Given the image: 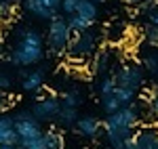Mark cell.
<instances>
[{
    "label": "cell",
    "mask_w": 158,
    "mask_h": 149,
    "mask_svg": "<svg viewBox=\"0 0 158 149\" xmlns=\"http://www.w3.org/2000/svg\"><path fill=\"white\" fill-rule=\"evenodd\" d=\"M141 65H143V69H148L150 74H156L158 72V53H146L143 55V59H141Z\"/></svg>",
    "instance_id": "cb8c5ba5"
},
{
    "label": "cell",
    "mask_w": 158,
    "mask_h": 149,
    "mask_svg": "<svg viewBox=\"0 0 158 149\" xmlns=\"http://www.w3.org/2000/svg\"><path fill=\"white\" fill-rule=\"evenodd\" d=\"M143 36H146L148 46L154 49V50H158V25L148 23L146 27H143Z\"/></svg>",
    "instance_id": "603a6c76"
},
{
    "label": "cell",
    "mask_w": 158,
    "mask_h": 149,
    "mask_svg": "<svg viewBox=\"0 0 158 149\" xmlns=\"http://www.w3.org/2000/svg\"><path fill=\"white\" fill-rule=\"evenodd\" d=\"M116 97H118V101L122 103V107H127V105H133L135 103V97H137V90H133V88H122V86H116Z\"/></svg>",
    "instance_id": "7402d4cb"
},
{
    "label": "cell",
    "mask_w": 158,
    "mask_h": 149,
    "mask_svg": "<svg viewBox=\"0 0 158 149\" xmlns=\"http://www.w3.org/2000/svg\"><path fill=\"white\" fill-rule=\"evenodd\" d=\"M99 34H101V32H97L95 27L74 34L72 40H70V46H68V59H70V61L85 63L89 57H93V55L97 53L99 40H101Z\"/></svg>",
    "instance_id": "3957f363"
},
{
    "label": "cell",
    "mask_w": 158,
    "mask_h": 149,
    "mask_svg": "<svg viewBox=\"0 0 158 149\" xmlns=\"http://www.w3.org/2000/svg\"><path fill=\"white\" fill-rule=\"evenodd\" d=\"M99 105H101V109L108 113H114L118 112L122 107V103L118 101V97H116V92H110V95H103V97H99Z\"/></svg>",
    "instance_id": "ac0fdd59"
},
{
    "label": "cell",
    "mask_w": 158,
    "mask_h": 149,
    "mask_svg": "<svg viewBox=\"0 0 158 149\" xmlns=\"http://www.w3.org/2000/svg\"><path fill=\"white\" fill-rule=\"evenodd\" d=\"M42 143H44V149H65V141H63V135L59 130H47L42 132Z\"/></svg>",
    "instance_id": "9a60e30c"
},
{
    "label": "cell",
    "mask_w": 158,
    "mask_h": 149,
    "mask_svg": "<svg viewBox=\"0 0 158 149\" xmlns=\"http://www.w3.org/2000/svg\"><path fill=\"white\" fill-rule=\"evenodd\" d=\"M112 78H114L116 86L139 90V88L143 86V80H146L143 65H139V63H120L112 72Z\"/></svg>",
    "instance_id": "5b68a950"
},
{
    "label": "cell",
    "mask_w": 158,
    "mask_h": 149,
    "mask_svg": "<svg viewBox=\"0 0 158 149\" xmlns=\"http://www.w3.org/2000/svg\"><path fill=\"white\" fill-rule=\"evenodd\" d=\"M23 9L30 13V15H34V17H38V19H44V21H53L55 17H59L55 11H51L49 6H44L40 0H25Z\"/></svg>",
    "instance_id": "8fae6325"
},
{
    "label": "cell",
    "mask_w": 158,
    "mask_h": 149,
    "mask_svg": "<svg viewBox=\"0 0 158 149\" xmlns=\"http://www.w3.org/2000/svg\"><path fill=\"white\" fill-rule=\"evenodd\" d=\"M74 128H76L78 135H82V137H97L99 130L103 128V124L99 122L95 116H80Z\"/></svg>",
    "instance_id": "30bf717a"
},
{
    "label": "cell",
    "mask_w": 158,
    "mask_h": 149,
    "mask_svg": "<svg viewBox=\"0 0 158 149\" xmlns=\"http://www.w3.org/2000/svg\"><path fill=\"white\" fill-rule=\"evenodd\" d=\"M78 4H80V0H61V13H63L65 17H70V15H76V9H78Z\"/></svg>",
    "instance_id": "484cf974"
},
{
    "label": "cell",
    "mask_w": 158,
    "mask_h": 149,
    "mask_svg": "<svg viewBox=\"0 0 158 149\" xmlns=\"http://www.w3.org/2000/svg\"><path fill=\"white\" fill-rule=\"evenodd\" d=\"M78 112H76V107H61L59 116H57V122H59L61 126H65V128H72V126H76V122H78Z\"/></svg>",
    "instance_id": "e0dca14e"
},
{
    "label": "cell",
    "mask_w": 158,
    "mask_h": 149,
    "mask_svg": "<svg viewBox=\"0 0 158 149\" xmlns=\"http://www.w3.org/2000/svg\"><path fill=\"white\" fill-rule=\"evenodd\" d=\"M95 90H97L99 97L114 92V90H116V82H114V78H112V76H101V78H97V80H95Z\"/></svg>",
    "instance_id": "ffe728a7"
},
{
    "label": "cell",
    "mask_w": 158,
    "mask_h": 149,
    "mask_svg": "<svg viewBox=\"0 0 158 149\" xmlns=\"http://www.w3.org/2000/svg\"><path fill=\"white\" fill-rule=\"evenodd\" d=\"M42 82H44V72H42V69H34V72L23 74L21 88H23L25 92H36V90L42 88Z\"/></svg>",
    "instance_id": "7c38bea8"
},
{
    "label": "cell",
    "mask_w": 158,
    "mask_h": 149,
    "mask_svg": "<svg viewBox=\"0 0 158 149\" xmlns=\"http://www.w3.org/2000/svg\"><path fill=\"white\" fill-rule=\"evenodd\" d=\"M127 32H129L127 23H124V21H120V19H116V21H112V23L106 27V36H103V38H106L108 42H112V44H116V42L124 40Z\"/></svg>",
    "instance_id": "4fadbf2b"
},
{
    "label": "cell",
    "mask_w": 158,
    "mask_h": 149,
    "mask_svg": "<svg viewBox=\"0 0 158 149\" xmlns=\"http://www.w3.org/2000/svg\"><path fill=\"white\" fill-rule=\"evenodd\" d=\"M124 149H139V145H137V139H135V135H133V137H129L127 141H124Z\"/></svg>",
    "instance_id": "f546056e"
},
{
    "label": "cell",
    "mask_w": 158,
    "mask_h": 149,
    "mask_svg": "<svg viewBox=\"0 0 158 149\" xmlns=\"http://www.w3.org/2000/svg\"><path fill=\"white\" fill-rule=\"evenodd\" d=\"M139 122H141V109L135 103L110 113L103 122V132H106V141L110 143V147L124 149V141L137 132Z\"/></svg>",
    "instance_id": "6da1fadb"
},
{
    "label": "cell",
    "mask_w": 158,
    "mask_h": 149,
    "mask_svg": "<svg viewBox=\"0 0 158 149\" xmlns=\"http://www.w3.org/2000/svg\"><path fill=\"white\" fill-rule=\"evenodd\" d=\"M15 120V130L19 139H38L42 137V128H40V122L36 120V116L32 113V109H21L13 116Z\"/></svg>",
    "instance_id": "8992f818"
},
{
    "label": "cell",
    "mask_w": 158,
    "mask_h": 149,
    "mask_svg": "<svg viewBox=\"0 0 158 149\" xmlns=\"http://www.w3.org/2000/svg\"><path fill=\"white\" fill-rule=\"evenodd\" d=\"M0 149H17V145H0Z\"/></svg>",
    "instance_id": "d6a6232c"
},
{
    "label": "cell",
    "mask_w": 158,
    "mask_h": 149,
    "mask_svg": "<svg viewBox=\"0 0 158 149\" xmlns=\"http://www.w3.org/2000/svg\"><path fill=\"white\" fill-rule=\"evenodd\" d=\"M40 2H42L44 6H49L51 11H55L57 15L61 13V0H40Z\"/></svg>",
    "instance_id": "83f0119b"
},
{
    "label": "cell",
    "mask_w": 158,
    "mask_h": 149,
    "mask_svg": "<svg viewBox=\"0 0 158 149\" xmlns=\"http://www.w3.org/2000/svg\"><path fill=\"white\" fill-rule=\"evenodd\" d=\"M44 38L38 29L32 27H19L17 29V42L13 46L11 55H9V61L13 65H19V67H30V65H36L44 59Z\"/></svg>",
    "instance_id": "7a4b0ae2"
},
{
    "label": "cell",
    "mask_w": 158,
    "mask_h": 149,
    "mask_svg": "<svg viewBox=\"0 0 158 149\" xmlns=\"http://www.w3.org/2000/svg\"><path fill=\"white\" fill-rule=\"evenodd\" d=\"M141 99L146 101L150 118H154V120L158 122V84H156V86H152V88H146L143 95H141Z\"/></svg>",
    "instance_id": "5bb4252c"
},
{
    "label": "cell",
    "mask_w": 158,
    "mask_h": 149,
    "mask_svg": "<svg viewBox=\"0 0 158 149\" xmlns=\"http://www.w3.org/2000/svg\"><path fill=\"white\" fill-rule=\"evenodd\" d=\"M9 105H11V101L6 99L4 95H0V116H2V113L6 112V107H9Z\"/></svg>",
    "instance_id": "1f68e13d"
},
{
    "label": "cell",
    "mask_w": 158,
    "mask_h": 149,
    "mask_svg": "<svg viewBox=\"0 0 158 149\" xmlns=\"http://www.w3.org/2000/svg\"><path fill=\"white\" fill-rule=\"evenodd\" d=\"M47 97H49V92L40 88V90H36V92H34V103H38V101H44Z\"/></svg>",
    "instance_id": "4dcf8cb0"
},
{
    "label": "cell",
    "mask_w": 158,
    "mask_h": 149,
    "mask_svg": "<svg viewBox=\"0 0 158 149\" xmlns=\"http://www.w3.org/2000/svg\"><path fill=\"white\" fill-rule=\"evenodd\" d=\"M30 109L36 116L38 122H53V120H57V116H59V112H61V101L57 99L55 95H49L44 101L34 103Z\"/></svg>",
    "instance_id": "52a82bcc"
},
{
    "label": "cell",
    "mask_w": 158,
    "mask_h": 149,
    "mask_svg": "<svg viewBox=\"0 0 158 149\" xmlns=\"http://www.w3.org/2000/svg\"><path fill=\"white\" fill-rule=\"evenodd\" d=\"M112 69V53L108 49H101L97 50L95 55H93V63H91V72L101 78V76H106Z\"/></svg>",
    "instance_id": "9c48e42d"
},
{
    "label": "cell",
    "mask_w": 158,
    "mask_h": 149,
    "mask_svg": "<svg viewBox=\"0 0 158 149\" xmlns=\"http://www.w3.org/2000/svg\"><path fill=\"white\" fill-rule=\"evenodd\" d=\"M97 2L95 0H80V4H78V9H76V15H80V17H85L89 21H95L97 19Z\"/></svg>",
    "instance_id": "2e32d148"
},
{
    "label": "cell",
    "mask_w": 158,
    "mask_h": 149,
    "mask_svg": "<svg viewBox=\"0 0 158 149\" xmlns=\"http://www.w3.org/2000/svg\"><path fill=\"white\" fill-rule=\"evenodd\" d=\"M95 2H106V0H95Z\"/></svg>",
    "instance_id": "836d02e7"
},
{
    "label": "cell",
    "mask_w": 158,
    "mask_h": 149,
    "mask_svg": "<svg viewBox=\"0 0 158 149\" xmlns=\"http://www.w3.org/2000/svg\"><path fill=\"white\" fill-rule=\"evenodd\" d=\"M129 2H139V0H129Z\"/></svg>",
    "instance_id": "e575fe53"
},
{
    "label": "cell",
    "mask_w": 158,
    "mask_h": 149,
    "mask_svg": "<svg viewBox=\"0 0 158 149\" xmlns=\"http://www.w3.org/2000/svg\"><path fill=\"white\" fill-rule=\"evenodd\" d=\"M146 15H148V21H150V23L158 25V2H154V4H152V9H148Z\"/></svg>",
    "instance_id": "4316f807"
},
{
    "label": "cell",
    "mask_w": 158,
    "mask_h": 149,
    "mask_svg": "<svg viewBox=\"0 0 158 149\" xmlns=\"http://www.w3.org/2000/svg\"><path fill=\"white\" fill-rule=\"evenodd\" d=\"M74 32L68 25L65 17H55L49 23V32H47V49H49L51 57H63L68 55V46L72 40Z\"/></svg>",
    "instance_id": "277c9868"
},
{
    "label": "cell",
    "mask_w": 158,
    "mask_h": 149,
    "mask_svg": "<svg viewBox=\"0 0 158 149\" xmlns=\"http://www.w3.org/2000/svg\"><path fill=\"white\" fill-rule=\"evenodd\" d=\"M0 88H4V90H6V88H11V78L4 74L2 69H0Z\"/></svg>",
    "instance_id": "f1b7e54d"
},
{
    "label": "cell",
    "mask_w": 158,
    "mask_h": 149,
    "mask_svg": "<svg viewBox=\"0 0 158 149\" xmlns=\"http://www.w3.org/2000/svg\"><path fill=\"white\" fill-rule=\"evenodd\" d=\"M59 101H61V107H76L78 109V105L82 103V95H80V90L72 88V90H65L59 97Z\"/></svg>",
    "instance_id": "44dd1931"
},
{
    "label": "cell",
    "mask_w": 158,
    "mask_h": 149,
    "mask_svg": "<svg viewBox=\"0 0 158 149\" xmlns=\"http://www.w3.org/2000/svg\"><path fill=\"white\" fill-rule=\"evenodd\" d=\"M135 139H137L139 149H158V126H139L135 132Z\"/></svg>",
    "instance_id": "ba28073f"
},
{
    "label": "cell",
    "mask_w": 158,
    "mask_h": 149,
    "mask_svg": "<svg viewBox=\"0 0 158 149\" xmlns=\"http://www.w3.org/2000/svg\"><path fill=\"white\" fill-rule=\"evenodd\" d=\"M15 2L13 0H0V17L2 19H9V17H13V13H15Z\"/></svg>",
    "instance_id": "d4e9b609"
},
{
    "label": "cell",
    "mask_w": 158,
    "mask_h": 149,
    "mask_svg": "<svg viewBox=\"0 0 158 149\" xmlns=\"http://www.w3.org/2000/svg\"><path fill=\"white\" fill-rule=\"evenodd\" d=\"M68 19V25H70V29H72L74 34H78V32H85V29H91L95 21H89L85 17H80V15H70V17H65Z\"/></svg>",
    "instance_id": "d6986e66"
},
{
    "label": "cell",
    "mask_w": 158,
    "mask_h": 149,
    "mask_svg": "<svg viewBox=\"0 0 158 149\" xmlns=\"http://www.w3.org/2000/svg\"><path fill=\"white\" fill-rule=\"evenodd\" d=\"M156 76H158V72H156Z\"/></svg>",
    "instance_id": "d590c367"
}]
</instances>
